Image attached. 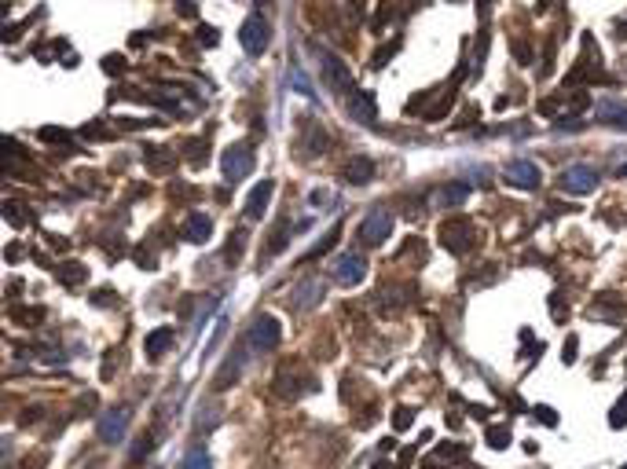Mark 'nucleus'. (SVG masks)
<instances>
[{"label":"nucleus","instance_id":"nucleus-1","mask_svg":"<svg viewBox=\"0 0 627 469\" xmlns=\"http://www.w3.org/2000/svg\"><path fill=\"white\" fill-rule=\"evenodd\" d=\"M437 235H440V246L447 253L463 257V253L473 250V235H477V228H473V220H466V216H452V220L440 224Z\"/></svg>","mask_w":627,"mask_h":469},{"label":"nucleus","instance_id":"nucleus-2","mask_svg":"<svg viewBox=\"0 0 627 469\" xmlns=\"http://www.w3.org/2000/svg\"><path fill=\"white\" fill-rule=\"evenodd\" d=\"M279 341H283V327H279L275 316H257L250 323V334H246V348L250 352H272L279 348Z\"/></svg>","mask_w":627,"mask_h":469},{"label":"nucleus","instance_id":"nucleus-3","mask_svg":"<svg viewBox=\"0 0 627 469\" xmlns=\"http://www.w3.org/2000/svg\"><path fill=\"white\" fill-rule=\"evenodd\" d=\"M253 165H257V154H253L250 143H235V147H227L224 158H221V169H224V180H227V184L246 180V176L253 173Z\"/></svg>","mask_w":627,"mask_h":469},{"label":"nucleus","instance_id":"nucleus-4","mask_svg":"<svg viewBox=\"0 0 627 469\" xmlns=\"http://www.w3.org/2000/svg\"><path fill=\"white\" fill-rule=\"evenodd\" d=\"M389 231H393V213L389 210H370L367 213V220L360 224V246H367V250H375V246H381L389 239Z\"/></svg>","mask_w":627,"mask_h":469},{"label":"nucleus","instance_id":"nucleus-5","mask_svg":"<svg viewBox=\"0 0 627 469\" xmlns=\"http://www.w3.org/2000/svg\"><path fill=\"white\" fill-rule=\"evenodd\" d=\"M319 74H323V81H327L330 92H338V96H345L352 88V70L345 67L334 51H323V56H319Z\"/></svg>","mask_w":627,"mask_h":469},{"label":"nucleus","instance_id":"nucleus-6","mask_svg":"<svg viewBox=\"0 0 627 469\" xmlns=\"http://www.w3.org/2000/svg\"><path fill=\"white\" fill-rule=\"evenodd\" d=\"M239 41H242V48H246L250 56H261V51L268 48V41H272V30H268V22L261 15H250L239 26Z\"/></svg>","mask_w":627,"mask_h":469},{"label":"nucleus","instance_id":"nucleus-7","mask_svg":"<svg viewBox=\"0 0 627 469\" xmlns=\"http://www.w3.org/2000/svg\"><path fill=\"white\" fill-rule=\"evenodd\" d=\"M503 180H506L510 187L535 191L543 176H540V165H535V162H529V158H514V162H510V165L503 169Z\"/></svg>","mask_w":627,"mask_h":469},{"label":"nucleus","instance_id":"nucleus-8","mask_svg":"<svg viewBox=\"0 0 627 469\" xmlns=\"http://www.w3.org/2000/svg\"><path fill=\"white\" fill-rule=\"evenodd\" d=\"M594 187H598V169L591 165H569L561 173V191L569 194H591Z\"/></svg>","mask_w":627,"mask_h":469},{"label":"nucleus","instance_id":"nucleus-9","mask_svg":"<svg viewBox=\"0 0 627 469\" xmlns=\"http://www.w3.org/2000/svg\"><path fill=\"white\" fill-rule=\"evenodd\" d=\"M316 377L312 374H301V377H293L290 370H279L275 374V393L279 396H286V400H301V396H312L316 393Z\"/></svg>","mask_w":627,"mask_h":469},{"label":"nucleus","instance_id":"nucleus-10","mask_svg":"<svg viewBox=\"0 0 627 469\" xmlns=\"http://www.w3.org/2000/svg\"><path fill=\"white\" fill-rule=\"evenodd\" d=\"M323 293H327V282L323 279H301L298 282V290H293V297H290V308L293 312H312L319 301H323Z\"/></svg>","mask_w":627,"mask_h":469},{"label":"nucleus","instance_id":"nucleus-11","mask_svg":"<svg viewBox=\"0 0 627 469\" xmlns=\"http://www.w3.org/2000/svg\"><path fill=\"white\" fill-rule=\"evenodd\" d=\"M125 425H129V411H121V407H110L107 414H99V440H103L107 447H114V444H121V436H125Z\"/></svg>","mask_w":627,"mask_h":469},{"label":"nucleus","instance_id":"nucleus-12","mask_svg":"<svg viewBox=\"0 0 627 469\" xmlns=\"http://www.w3.org/2000/svg\"><path fill=\"white\" fill-rule=\"evenodd\" d=\"M334 279L341 282V286H356V282H363L367 279V260L360 257V253H341L338 260H334Z\"/></svg>","mask_w":627,"mask_h":469},{"label":"nucleus","instance_id":"nucleus-13","mask_svg":"<svg viewBox=\"0 0 627 469\" xmlns=\"http://www.w3.org/2000/svg\"><path fill=\"white\" fill-rule=\"evenodd\" d=\"M349 114H352L360 125H375V121H378V103H375V92H363V88H356V92L349 96Z\"/></svg>","mask_w":627,"mask_h":469},{"label":"nucleus","instance_id":"nucleus-14","mask_svg":"<svg viewBox=\"0 0 627 469\" xmlns=\"http://www.w3.org/2000/svg\"><path fill=\"white\" fill-rule=\"evenodd\" d=\"M272 194H275V184H272V180H261V184L250 191V198H246V220H261L268 213Z\"/></svg>","mask_w":627,"mask_h":469},{"label":"nucleus","instance_id":"nucleus-15","mask_svg":"<svg viewBox=\"0 0 627 469\" xmlns=\"http://www.w3.org/2000/svg\"><path fill=\"white\" fill-rule=\"evenodd\" d=\"M209 235H213V220H209L206 213H191V216L184 220V239H187V242L202 246V242H209Z\"/></svg>","mask_w":627,"mask_h":469},{"label":"nucleus","instance_id":"nucleus-16","mask_svg":"<svg viewBox=\"0 0 627 469\" xmlns=\"http://www.w3.org/2000/svg\"><path fill=\"white\" fill-rule=\"evenodd\" d=\"M239 374H242V348H235L232 356H227V363H224L221 370H216L213 382H216V389L224 393V389H232V385H235V377H239Z\"/></svg>","mask_w":627,"mask_h":469},{"label":"nucleus","instance_id":"nucleus-17","mask_svg":"<svg viewBox=\"0 0 627 469\" xmlns=\"http://www.w3.org/2000/svg\"><path fill=\"white\" fill-rule=\"evenodd\" d=\"M345 180L356 184V187L370 184V180H375V162H370V158H352L349 165H345Z\"/></svg>","mask_w":627,"mask_h":469},{"label":"nucleus","instance_id":"nucleus-18","mask_svg":"<svg viewBox=\"0 0 627 469\" xmlns=\"http://www.w3.org/2000/svg\"><path fill=\"white\" fill-rule=\"evenodd\" d=\"M144 162H147L151 173H169V169L176 165V154H173L169 147H147Z\"/></svg>","mask_w":627,"mask_h":469},{"label":"nucleus","instance_id":"nucleus-19","mask_svg":"<svg viewBox=\"0 0 627 469\" xmlns=\"http://www.w3.org/2000/svg\"><path fill=\"white\" fill-rule=\"evenodd\" d=\"M169 345H173V330H169V327L151 330V334H147V341H144V348H147V356H151V359L165 356V352H169Z\"/></svg>","mask_w":627,"mask_h":469},{"label":"nucleus","instance_id":"nucleus-20","mask_svg":"<svg viewBox=\"0 0 627 469\" xmlns=\"http://www.w3.org/2000/svg\"><path fill=\"white\" fill-rule=\"evenodd\" d=\"M470 198V187L466 184H444L437 191V205H444V210H452V205H463Z\"/></svg>","mask_w":627,"mask_h":469},{"label":"nucleus","instance_id":"nucleus-21","mask_svg":"<svg viewBox=\"0 0 627 469\" xmlns=\"http://www.w3.org/2000/svg\"><path fill=\"white\" fill-rule=\"evenodd\" d=\"M55 275H59V282H67V286H81L88 271H85V264H78V260H67V264L55 268Z\"/></svg>","mask_w":627,"mask_h":469},{"label":"nucleus","instance_id":"nucleus-22","mask_svg":"<svg viewBox=\"0 0 627 469\" xmlns=\"http://www.w3.org/2000/svg\"><path fill=\"white\" fill-rule=\"evenodd\" d=\"M8 316L19 323V327H37V323L44 319V308H22V305H11Z\"/></svg>","mask_w":627,"mask_h":469},{"label":"nucleus","instance_id":"nucleus-23","mask_svg":"<svg viewBox=\"0 0 627 469\" xmlns=\"http://www.w3.org/2000/svg\"><path fill=\"white\" fill-rule=\"evenodd\" d=\"M184 469H213L209 451L202 447V444H191V447H187V454H184Z\"/></svg>","mask_w":627,"mask_h":469},{"label":"nucleus","instance_id":"nucleus-24","mask_svg":"<svg viewBox=\"0 0 627 469\" xmlns=\"http://www.w3.org/2000/svg\"><path fill=\"white\" fill-rule=\"evenodd\" d=\"M286 242H290V224H286V220H279L275 239H272V242H264V257H275L279 250H286Z\"/></svg>","mask_w":627,"mask_h":469},{"label":"nucleus","instance_id":"nucleus-25","mask_svg":"<svg viewBox=\"0 0 627 469\" xmlns=\"http://www.w3.org/2000/svg\"><path fill=\"white\" fill-rule=\"evenodd\" d=\"M598 114H601V121H609V125H627V107L624 103H601Z\"/></svg>","mask_w":627,"mask_h":469},{"label":"nucleus","instance_id":"nucleus-26","mask_svg":"<svg viewBox=\"0 0 627 469\" xmlns=\"http://www.w3.org/2000/svg\"><path fill=\"white\" fill-rule=\"evenodd\" d=\"M327 143H330V136L323 133V128H319V125H309V136H304V147H309V154H323Z\"/></svg>","mask_w":627,"mask_h":469},{"label":"nucleus","instance_id":"nucleus-27","mask_svg":"<svg viewBox=\"0 0 627 469\" xmlns=\"http://www.w3.org/2000/svg\"><path fill=\"white\" fill-rule=\"evenodd\" d=\"M290 81H293V88H298L301 96L316 99V88H312V81H309V74H304V70H298V67H293V70H290Z\"/></svg>","mask_w":627,"mask_h":469},{"label":"nucleus","instance_id":"nucleus-28","mask_svg":"<svg viewBox=\"0 0 627 469\" xmlns=\"http://www.w3.org/2000/svg\"><path fill=\"white\" fill-rule=\"evenodd\" d=\"M184 158L198 169L202 162H206V143H202V139H191V143H187V151H184Z\"/></svg>","mask_w":627,"mask_h":469},{"label":"nucleus","instance_id":"nucleus-29","mask_svg":"<svg viewBox=\"0 0 627 469\" xmlns=\"http://www.w3.org/2000/svg\"><path fill=\"white\" fill-rule=\"evenodd\" d=\"M37 139L41 143H67L70 136H67V128H55V125H44L41 133H37Z\"/></svg>","mask_w":627,"mask_h":469},{"label":"nucleus","instance_id":"nucleus-30","mask_svg":"<svg viewBox=\"0 0 627 469\" xmlns=\"http://www.w3.org/2000/svg\"><path fill=\"white\" fill-rule=\"evenodd\" d=\"M609 425H612V429H624V425H627V393H624V400H617V407H612V414H609Z\"/></svg>","mask_w":627,"mask_h":469},{"label":"nucleus","instance_id":"nucleus-31","mask_svg":"<svg viewBox=\"0 0 627 469\" xmlns=\"http://www.w3.org/2000/svg\"><path fill=\"white\" fill-rule=\"evenodd\" d=\"M4 216H8L11 228H22V224H26V213L19 210V202H4Z\"/></svg>","mask_w":627,"mask_h":469},{"label":"nucleus","instance_id":"nucleus-32","mask_svg":"<svg viewBox=\"0 0 627 469\" xmlns=\"http://www.w3.org/2000/svg\"><path fill=\"white\" fill-rule=\"evenodd\" d=\"M173 8H176V15H180V19H198V4H195V0H173Z\"/></svg>","mask_w":627,"mask_h":469},{"label":"nucleus","instance_id":"nucleus-33","mask_svg":"<svg viewBox=\"0 0 627 469\" xmlns=\"http://www.w3.org/2000/svg\"><path fill=\"white\" fill-rule=\"evenodd\" d=\"M338 235H341V228H334V231H330V235H327V239H323V242H319V246H316V250H309V260H316V257H323V253L330 250V246H334V242H338Z\"/></svg>","mask_w":627,"mask_h":469},{"label":"nucleus","instance_id":"nucleus-34","mask_svg":"<svg viewBox=\"0 0 627 469\" xmlns=\"http://www.w3.org/2000/svg\"><path fill=\"white\" fill-rule=\"evenodd\" d=\"M198 44L202 48H216V44H221V33H216L213 26H202V30H198Z\"/></svg>","mask_w":627,"mask_h":469},{"label":"nucleus","instance_id":"nucleus-35","mask_svg":"<svg viewBox=\"0 0 627 469\" xmlns=\"http://www.w3.org/2000/svg\"><path fill=\"white\" fill-rule=\"evenodd\" d=\"M415 422V414H411V407H396V414H393V429H407Z\"/></svg>","mask_w":627,"mask_h":469},{"label":"nucleus","instance_id":"nucleus-36","mask_svg":"<svg viewBox=\"0 0 627 469\" xmlns=\"http://www.w3.org/2000/svg\"><path fill=\"white\" fill-rule=\"evenodd\" d=\"M488 444H492L495 451H503V447L510 444V433H506V429H488Z\"/></svg>","mask_w":627,"mask_h":469},{"label":"nucleus","instance_id":"nucleus-37","mask_svg":"<svg viewBox=\"0 0 627 469\" xmlns=\"http://www.w3.org/2000/svg\"><path fill=\"white\" fill-rule=\"evenodd\" d=\"M396 51H400V41H393L389 48H381L378 56H375V67H386V62H389V56H396Z\"/></svg>","mask_w":627,"mask_h":469},{"label":"nucleus","instance_id":"nucleus-38","mask_svg":"<svg viewBox=\"0 0 627 469\" xmlns=\"http://www.w3.org/2000/svg\"><path fill=\"white\" fill-rule=\"evenodd\" d=\"M535 418H540L543 425H558V414L547 407V403H540V407H535Z\"/></svg>","mask_w":627,"mask_h":469},{"label":"nucleus","instance_id":"nucleus-39","mask_svg":"<svg viewBox=\"0 0 627 469\" xmlns=\"http://www.w3.org/2000/svg\"><path fill=\"white\" fill-rule=\"evenodd\" d=\"M514 56H517L521 67H529V62H532V51H529V44H524V41H514Z\"/></svg>","mask_w":627,"mask_h":469},{"label":"nucleus","instance_id":"nucleus-40","mask_svg":"<svg viewBox=\"0 0 627 469\" xmlns=\"http://www.w3.org/2000/svg\"><path fill=\"white\" fill-rule=\"evenodd\" d=\"M103 70H107V74H121V70H125V59H121V56H107V59H103Z\"/></svg>","mask_w":627,"mask_h":469},{"label":"nucleus","instance_id":"nucleus-41","mask_svg":"<svg viewBox=\"0 0 627 469\" xmlns=\"http://www.w3.org/2000/svg\"><path fill=\"white\" fill-rule=\"evenodd\" d=\"M235 253L242 257V231H235V239L227 242V260H235Z\"/></svg>","mask_w":627,"mask_h":469},{"label":"nucleus","instance_id":"nucleus-42","mask_svg":"<svg viewBox=\"0 0 627 469\" xmlns=\"http://www.w3.org/2000/svg\"><path fill=\"white\" fill-rule=\"evenodd\" d=\"M224 330H227V319H221V323H216V334L209 337V352H213L216 345H221V337H224Z\"/></svg>","mask_w":627,"mask_h":469},{"label":"nucleus","instance_id":"nucleus-43","mask_svg":"<svg viewBox=\"0 0 627 469\" xmlns=\"http://www.w3.org/2000/svg\"><path fill=\"white\" fill-rule=\"evenodd\" d=\"M576 345H580V341H576V334H572L569 341H565V356H561L565 363H576Z\"/></svg>","mask_w":627,"mask_h":469},{"label":"nucleus","instance_id":"nucleus-44","mask_svg":"<svg viewBox=\"0 0 627 469\" xmlns=\"http://www.w3.org/2000/svg\"><path fill=\"white\" fill-rule=\"evenodd\" d=\"M110 293H114V290H99V293L92 297V301H96L99 308H110V305H114V297H110Z\"/></svg>","mask_w":627,"mask_h":469},{"label":"nucleus","instance_id":"nucleus-45","mask_svg":"<svg viewBox=\"0 0 627 469\" xmlns=\"http://www.w3.org/2000/svg\"><path fill=\"white\" fill-rule=\"evenodd\" d=\"M81 133H85V136H107V128H103V125H85Z\"/></svg>","mask_w":627,"mask_h":469},{"label":"nucleus","instance_id":"nucleus-46","mask_svg":"<svg viewBox=\"0 0 627 469\" xmlns=\"http://www.w3.org/2000/svg\"><path fill=\"white\" fill-rule=\"evenodd\" d=\"M312 202H316V205H323V202H330V191H312Z\"/></svg>","mask_w":627,"mask_h":469},{"label":"nucleus","instance_id":"nucleus-47","mask_svg":"<svg viewBox=\"0 0 627 469\" xmlns=\"http://www.w3.org/2000/svg\"><path fill=\"white\" fill-rule=\"evenodd\" d=\"M22 257V246H8V260H19Z\"/></svg>","mask_w":627,"mask_h":469},{"label":"nucleus","instance_id":"nucleus-48","mask_svg":"<svg viewBox=\"0 0 627 469\" xmlns=\"http://www.w3.org/2000/svg\"><path fill=\"white\" fill-rule=\"evenodd\" d=\"M624 469H627V466H624Z\"/></svg>","mask_w":627,"mask_h":469}]
</instances>
